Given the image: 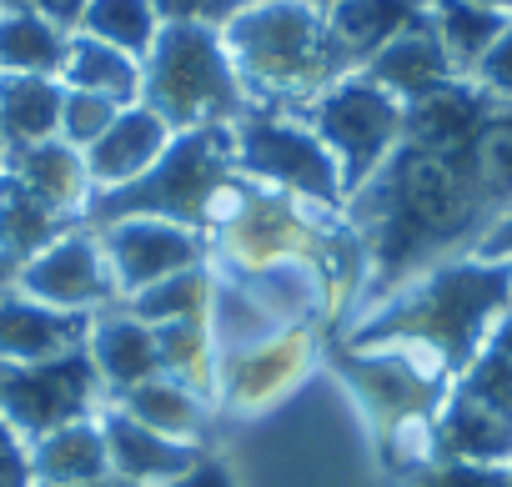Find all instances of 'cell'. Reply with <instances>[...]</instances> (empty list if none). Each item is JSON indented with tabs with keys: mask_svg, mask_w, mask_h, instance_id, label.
I'll return each instance as SVG.
<instances>
[{
	"mask_svg": "<svg viewBox=\"0 0 512 487\" xmlns=\"http://www.w3.org/2000/svg\"><path fill=\"white\" fill-rule=\"evenodd\" d=\"M467 146L422 151L397 141V151L352 191V221L372 277L362 292L367 302L402 292L422 272L452 262V252L472 257V247L497 226Z\"/></svg>",
	"mask_w": 512,
	"mask_h": 487,
	"instance_id": "1",
	"label": "cell"
},
{
	"mask_svg": "<svg viewBox=\"0 0 512 487\" xmlns=\"http://www.w3.org/2000/svg\"><path fill=\"white\" fill-rule=\"evenodd\" d=\"M512 307V262H482V257H452L377 312V322L357 327V342H412L432 352L442 367L467 372L487 342L492 327Z\"/></svg>",
	"mask_w": 512,
	"mask_h": 487,
	"instance_id": "2",
	"label": "cell"
},
{
	"mask_svg": "<svg viewBox=\"0 0 512 487\" xmlns=\"http://www.w3.org/2000/svg\"><path fill=\"white\" fill-rule=\"evenodd\" d=\"M236 81L262 96H322L352 76V56L332 41L312 0H256L221 26Z\"/></svg>",
	"mask_w": 512,
	"mask_h": 487,
	"instance_id": "3",
	"label": "cell"
},
{
	"mask_svg": "<svg viewBox=\"0 0 512 487\" xmlns=\"http://www.w3.org/2000/svg\"><path fill=\"white\" fill-rule=\"evenodd\" d=\"M231 161H236L231 126L176 131L151 171H141L126 186L91 191L81 216H86V226H111V221H126V216H161V221H176V226L196 231L211 216Z\"/></svg>",
	"mask_w": 512,
	"mask_h": 487,
	"instance_id": "4",
	"label": "cell"
},
{
	"mask_svg": "<svg viewBox=\"0 0 512 487\" xmlns=\"http://www.w3.org/2000/svg\"><path fill=\"white\" fill-rule=\"evenodd\" d=\"M141 106L171 131L231 126L241 116V81L216 26H161L141 61Z\"/></svg>",
	"mask_w": 512,
	"mask_h": 487,
	"instance_id": "5",
	"label": "cell"
},
{
	"mask_svg": "<svg viewBox=\"0 0 512 487\" xmlns=\"http://www.w3.org/2000/svg\"><path fill=\"white\" fill-rule=\"evenodd\" d=\"M312 131L322 136V146L332 151L347 196L397 151L402 141V101L387 96L377 81H367L362 71L342 76L337 86H327L312 106Z\"/></svg>",
	"mask_w": 512,
	"mask_h": 487,
	"instance_id": "6",
	"label": "cell"
},
{
	"mask_svg": "<svg viewBox=\"0 0 512 487\" xmlns=\"http://www.w3.org/2000/svg\"><path fill=\"white\" fill-rule=\"evenodd\" d=\"M231 141H236V161L251 176L272 181L277 191H292L302 201H327V206L347 196L342 171L312 126L282 116H246L231 126Z\"/></svg>",
	"mask_w": 512,
	"mask_h": 487,
	"instance_id": "7",
	"label": "cell"
},
{
	"mask_svg": "<svg viewBox=\"0 0 512 487\" xmlns=\"http://www.w3.org/2000/svg\"><path fill=\"white\" fill-rule=\"evenodd\" d=\"M101 377L86 352L56 357V362H0V417H6L26 442L96 417Z\"/></svg>",
	"mask_w": 512,
	"mask_h": 487,
	"instance_id": "8",
	"label": "cell"
},
{
	"mask_svg": "<svg viewBox=\"0 0 512 487\" xmlns=\"http://www.w3.org/2000/svg\"><path fill=\"white\" fill-rule=\"evenodd\" d=\"M101 252H106L116 297H136V292L206 262L201 236L191 226H176L161 216H126V221L101 226Z\"/></svg>",
	"mask_w": 512,
	"mask_h": 487,
	"instance_id": "9",
	"label": "cell"
},
{
	"mask_svg": "<svg viewBox=\"0 0 512 487\" xmlns=\"http://www.w3.org/2000/svg\"><path fill=\"white\" fill-rule=\"evenodd\" d=\"M16 292H26L31 302L61 307V312H96L116 297L101 236L91 231H61L51 247H41L21 272H16Z\"/></svg>",
	"mask_w": 512,
	"mask_h": 487,
	"instance_id": "10",
	"label": "cell"
},
{
	"mask_svg": "<svg viewBox=\"0 0 512 487\" xmlns=\"http://www.w3.org/2000/svg\"><path fill=\"white\" fill-rule=\"evenodd\" d=\"M96 422H101V437H106V452H111V477L126 482V487H166V482H181L201 467L196 442L161 437V432L141 427L131 412H121L116 402Z\"/></svg>",
	"mask_w": 512,
	"mask_h": 487,
	"instance_id": "11",
	"label": "cell"
},
{
	"mask_svg": "<svg viewBox=\"0 0 512 487\" xmlns=\"http://www.w3.org/2000/svg\"><path fill=\"white\" fill-rule=\"evenodd\" d=\"M91 317L31 302L26 292H0V362H56L86 352Z\"/></svg>",
	"mask_w": 512,
	"mask_h": 487,
	"instance_id": "12",
	"label": "cell"
},
{
	"mask_svg": "<svg viewBox=\"0 0 512 487\" xmlns=\"http://www.w3.org/2000/svg\"><path fill=\"white\" fill-rule=\"evenodd\" d=\"M171 136H176V131H171L156 111H146L141 101L126 106V111L111 121V131L86 151L91 191H111V186H126V181H136L141 171H151L156 156L171 146Z\"/></svg>",
	"mask_w": 512,
	"mask_h": 487,
	"instance_id": "13",
	"label": "cell"
},
{
	"mask_svg": "<svg viewBox=\"0 0 512 487\" xmlns=\"http://www.w3.org/2000/svg\"><path fill=\"white\" fill-rule=\"evenodd\" d=\"M362 76H367V81H377L387 96H397V101L407 106V101H422L427 91H437V86L457 81V66L447 61V51H442V41H437L432 21L422 16V21H417V26H407L397 41H387V46L362 66Z\"/></svg>",
	"mask_w": 512,
	"mask_h": 487,
	"instance_id": "14",
	"label": "cell"
},
{
	"mask_svg": "<svg viewBox=\"0 0 512 487\" xmlns=\"http://www.w3.org/2000/svg\"><path fill=\"white\" fill-rule=\"evenodd\" d=\"M86 357L101 377V387H111L116 397L136 382H151L161 377V357H156V332L131 317V312H106L91 322V337H86Z\"/></svg>",
	"mask_w": 512,
	"mask_h": 487,
	"instance_id": "15",
	"label": "cell"
},
{
	"mask_svg": "<svg viewBox=\"0 0 512 487\" xmlns=\"http://www.w3.org/2000/svg\"><path fill=\"white\" fill-rule=\"evenodd\" d=\"M31 447V477L36 487H91V482H111V452H106V437H101V422L96 417H81V422H66Z\"/></svg>",
	"mask_w": 512,
	"mask_h": 487,
	"instance_id": "16",
	"label": "cell"
},
{
	"mask_svg": "<svg viewBox=\"0 0 512 487\" xmlns=\"http://www.w3.org/2000/svg\"><path fill=\"white\" fill-rule=\"evenodd\" d=\"M6 171L26 191H36L51 211H61V216H81L86 201H91L86 156L76 146H66L61 136L36 141V146H21V151H6Z\"/></svg>",
	"mask_w": 512,
	"mask_h": 487,
	"instance_id": "17",
	"label": "cell"
},
{
	"mask_svg": "<svg viewBox=\"0 0 512 487\" xmlns=\"http://www.w3.org/2000/svg\"><path fill=\"white\" fill-rule=\"evenodd\" d=\"M422 16L427 0H337V6H327V31L352 56V66H367L387 41H397Z\"/></svg>",
	"mask_w": 512,
	"mask_h": 487,
	"instance_id": "18",
	"label": "cell"
},
{
	"mask_svg": "<svg viewBox=\"0 0 512 487\" xmlns=\"http://www.w3.org/2000/svg\"><path fill=\"white\" fill-rule=\"evenodd\" d=\"M61 101L56 76H0V156L61 136Z\"/></svg>",
	"mask_w": 512,
	"mask_h": 487,
	"instance_id": "19",
	"label": "cell"
},
{
	"mask_svg": "<svg viewBox=\"0 0 512 487\" xmlns=\"http://www.w3.org/2000/svg\"><path fill=\"white\" fill-rule=\"evenodd\" d=\"M61 231H66V216L51 211L36 191H26L6 166H0V272L16 277Z\"/></svg>",
	"mask_w": 512,
	"mask_h": 487,
	"instance_id": "20",
	"label": "cell"
},
{
	"mask_svg": "<svg viewBox=\"0 0 512 487\" xmlns=\"http://www.w3.org/2000/svg\"><path fill=\"white\" fill-rule=\"evenodd\" d=\"M437 452L447 462L502 467V462H512V427L497 412H487L482 402H472L467 392H452V402L442 407V422H437Z\"/></svg>",
	"mask_w": 512,
	"mask_h": 487,
	"instance_id": "21",
	"label": "cell"
},
{
	"mask_svg": "<svg viewBox=\"0 0 512 487\" xmlns=\"http://www.w3.org/2000/svg\"><path fill=\"white\" fill-rule=\"evenodd\" d=\"M61 86L66 91H91V96H106V101H121V106H136L141 101V61L96 41V36H71L66 46V66H61Z\"/></svg>",
	"mask_w": 512,
	"mask_h": 487,
	"instance_id": "22",
	"label": "cell"
},
{
	"mask_svg": "<svg viewBox=\"0 0 512 487\" xmlns=\"http://www.w3.org/2000/svg\"><path fill=\"white\" fill-rule=\"evenodd\" d=\"M71 31L41 11H0V76H56L66 66Z\"/></svg>",
	"mask_w": 512,
	"mask_h": 487,
	"instance_id": "23",
	"label": "cell"
},
{
	"mask_svg": "<svg viewBox=\"0 0 512 487\" xmlns=\"http://www.w3.org/2000/svg\"><path fill=\"white\" fill-rule=\"evenodd\" d=\"M427 21L447 51V61L457 66V76H472L477 61L487 56V46L507 31V11L487 6V0H432L427 6Z\"/></svg>",
	"mask_w": 512,
	"mask_h": 487,
	"instance_id": "24",
	"label": "cell"
},
{
	"mask_svg": "<svg viewBox=\"0 0 512 487\" xmlns=\"http://www.w3.org/2000/svg\"><path fill=\"white\" fill-rule=\"evenodd\" d=\"M121 412H131L141 427L161 432V437H176V442H196L201 427H206V407H201V392L186 387V382H171V377H151V382H136L116 397Z\"/></svg>",
	"mask_w": 512,
	"mask_h": 487,
	"instance_id": "25",
	"label": "cell"
},
{
	"mask_svg": "<svg viewBox=\"0 0 512 487\" xmlns=\"http://www.w3.org/2000/svg\"><path fill=\"white\" fill-rule=\"evenodd\" d=\"M161 21L151 0H86V16H81V36H96L136 61H146L151 41H156Z\"/></svg>",
	"mask_w": 512,
	"mask_h": 487,
	"instance_id": "26",
	"label": "cell"
},
{
	"mask_svg": "<svg viewBox=\"0 0 512 487\" xmlns=\"http://www.w3.org/2000/svg\"><path fill=\"white\" fill-rule=\"evenodd\" d=\"M206 297H211V282L201 267L191 272H176L136 297H126V312L141 317L146 327H161V322H206Z\"/></svg>",
	"mask_w": 512,
	"mask_h": 487,
	"instance_id": "27",
	"label": "cell"
},
{
	"mask_svg": "<svg viewBox=\"0 0 512 487\" xmlns=\"http://www.w3.org/2000/svg\"><path fill=\"white\" fill-rule=\"evenodd\" d=\"M156 332V357H161V377L171 382H201L206 372V352H211V337H206V322H161L151 327Z\"/></svg>",
	"mask_w": 512,
	"mask_h": 487,
	"instance_id": "28",
	"label": "cell"
},
{
	"mask_svg": "<svg viewBox=\"0 0 512 487\" xmlns=\"http://www.w3.org/2000/svg\"><path fill=\"white\" fill-rule=\"evenodd\" d=\"M121 111H126L121 101H106V96H91V91H66V101H61V141L86 156L111 131V121Z\"/></svg>",
	"mask_w": 512,
	"mask_h": 487,
	"instance_id": "29",
	"label": "cell"
},
{
	"mask_svg": "<svg viewBox=\"0 0 512 487\" xmlns=\"http://www.w3.org/2000/svg\"><path fill=\"white\" fill-rule=\"evenodd\" d=\"M457 392H467L472 402H482L487 412H497V417L512 427V357H502V352H482V357L462 372Z\"/></svg>",
	"mask_w": 512,
	"mask_h": 487,
	"instance_id": "30",
	"label": "cell"
},
{
	"mask_svg": "<svg viewBox=\"0 0 512 487\" xmlns=\"http://www.w3.org/2000/svg\"><path fill=\"white\" fill-rule=\"evenodd\" d=\"M161 26H226L241 6L236 0H151Z\"/></svg>",
	"mask_w": 512,
	"mask_h": 487,
	"instance_id": "31",
	"label": "cell"
},
{
	"mask_svg": "<svg viewBox=\"0 0 512 487\" xmlns=\"http://www.w3.org/2000/svg\"><path fill=\"white\" fill-rule=\"evenodd\" d=\"M467 81L482 86L492 101H512V21H507V31L487 46V56L477 61V71H472Z\"/></svg>",
	"mask_w": 512,
	"mask_h": 487,
	"instance_id": "32",
	"label": "cell"
},
{
	"mask_svg": "<svg viewBox=\"0 0 512 487\" xmlns=\"http://www.w3.org/2000/svg\"><path fill=\"white\" fill-rule=\"evenodd\" d=\"M0 487H36L31 477V447L26 437L0 417Z\"/></svg>",
	"mask_w": 512,
	"mask_h": 487,
	"instance_id": "33",
	"label": "cell"
},
{
	"mask_svg": "<svg viewBox=\"0 0 512 487\" xmlns=\"http://www.w3.org/2000/svg\"><path fill=\"white\" fill-rule=\"evenodd\" d=\"M472 257H482V262H512V211L497 216V226L472 247Z\"/></svg>",
	"mask_w": 512,
	"mask_h": 487,
	"instance_id": "34",
	"label": "cell"
},
{
	"mask_svg": "<svg viewBox=\"0 0 512 487\" xmlns=\"http://www.w3.org/2000/svg\"><path fill=\"white\" fill-rule=\"evenodd\" d=\"M41 16H51L61 31H76L86 16V0H41Z\"/></svg>",
	"mask_w": 512,
	"mask_h": 487,
	"instance_id": "35",
	"label": "cell"
},
{
	"mask_svg": "<svg viewBox=\"0 0 512 487\" xmlns=\"http://www.w3.org/2000/svg\"><path fill=\"white\" fill-rule=\"evenodd\" d=\"M487 352H502V357H512V307H507V317L492 327V342H487Z\"/></svg>",
	"mask_w": 512,
	"mask_h": 487,
	"instance_id": "36",
	"label": "cell"
},
{
	"mask_svg": "<svg viewBox=\"0 0 512 487\" xmlns=\"http://www.w3.org/2000/svg\"><path fill=\"white\" fill-rule=\"evenodd\" d=\"M0 11H41V0H0Z\"/></svg>",
	"mask_w": 512,
	"mask_h": 487,
	"instance_id": "37",
	"label": "cell"
},
{
	"mask_svg": "<svg viewBox=\"0 0 512 487\" xmlns=\"http://www.w3.org/2000/svg\"><path fill=\"white\" fill-rule=\"evenodd\" d=\"M487 6H497V11H512V0H487Z\"/></svg>",
	"mask_w": 512,
	"mask_h": 487,
	"instance_id": "38",
	"label": "cell"
},
{
	"mask_svg": "<svg viewBox=\"0 0 512 487\" xmlns=\"http://www.w3.org/2000/svg\"><path fill=\"white\" fill-rule=\"evenodd\" d=\"M312 6H337V0H312Z\"/></svg>",
	"mask_w": 512,
	"mask_h": 487,
	"instance_id": "39",
	"label": "cell"
},
{
	"mask_svg": "<svg viewBox=\"0 0 512 487\" xmlns=\"http://www.w3.org/2000/svg\"><path fill=\"white\" fill-rule=\"evenodd\" d=\"M236 6H256V0H236Z\"/></svg>",
	"mask_w": 512,
	"mask_h": 487,
	"instance_id": "40",
	"label": "cell"
},
{
	"mask_svg": "<svg viewBox=\"0 0 512 487\" xmlns=\"http://www.w3.org/2000/svg\"><path fill=\"white\" fill-rule=\"evenodd\" d=\"M507 487H512V472H507Z\"/></svg>",
	"mask_w": 512,
	"mask_h": 487,
	"instance_id": "41",
	"label": "cell"
},
{
	"mask_svg": "<svg viewBox=\"0 0 512 487\" xmlns=\"http://www.w3.org/2000/svg\"><path fill=\"white\" fill-rule=\"evenodd\" d=\"M427 6H432V0H427Z\"/></svg>",
	"mask_w": 512,
	"mask_h": 487,
	"instance_id": "42",
	"label": "cell"
}]
</instances>
